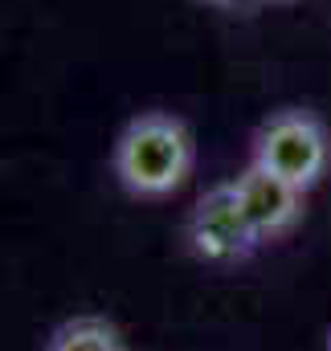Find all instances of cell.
<instances>
[{
    "instance_id": "obj_7",
    "label": "cell",
    "mask_w": 331,
    "mask_h": 351,
    "mask_svg": "<svg viewBox=\"0 0 331 351\" xmlns=\"http://www.w3.org/2000/svg\"><path fill=\"white\" fill-rule=\"evenodd\" d=\"M262 4H290V0H262Z\"/></svg>"
},
{
    "instance_id": "obj_5",
    "label": "cell",
    "mask_w": 331,
    "mask_h": 351,
    "mask_svg": "<svg viewBox=\"0 0 331 351\" xmlns=\"http://www.w3.org/2000/svg\"><path fill=\"white\" fill-rule=\"evenodd\" d=\"M45 351H123V339L119 331L98 319V315H78V319H66L54 335Z\"/></svg>"
},
{
    "instance_id": "obj_8",
    "label": "cell",
    "mask_w": 331,
    "mask_h": 351,
    "mask_svg": "<svg viewBox=\"0 0 331 351\" xmlns=\"http://www.w3.org/2000/svg\"><path fill=\"white\" fill-rule=\"evenodd\" d=\"M328 351H331V327H328Z\"/></svg>"
},
{
    "instance_id": "obj_2",
    "label": "cell",
    "mask_w": 331,
    "mask_h": 351,
    "mask_svg": "<svg viewBox=\"0 0 331 351\" xmlns=\"http://www.w3.org/2000/svg\"><path fill=\"white\" fill-rule=\"evenodd\" d=\"M249 164L282 176L299 192H311L331 168V135L323 119L311 110H299V106L270 114L253 131Z\"/></svg>"
},
{
    "instance_id": "obj_1",
    "label": "cell",
    "mask_w": 331,
    "mask_h": 351,
    "mask_svg": "<svg viewBox=\"0 0 331 351\" xmlns=\"http://www.w3.org/2000/svg\"><path fill=\"white\" fill-rule=\"evenodd\" d=\"M196 164V139L180 114L144 110L135 114L111 152V172L135 200H164L184 188Z\"/></svg>"
},
{
    "instance_id": "obj_4",
    "label": "cell",
    "mask_w": 331,
    "mask_h": 351,
    "mask_svg": "<svg viewBox=\"0 0 331 351\" xmlns=\"http://www.w3.org/2000/svg\"><path fill=\"white\" fill-rule=\"evenodd\" d=\"M233 188H238V200H242L249 225L262 241H278L303 221V196L307 192H299L282 176L266 172L258 164H246V172L233 180Z\"/></svg>"
},
{
    "instance_id": "obj_3",
    "label": "cell",
    "mask_w": 331,
    "mask_h": 351,
    "mask_svg": "<svg viewBox=\"0 0 331 351\" xmlns=\"http://www.w3.org/2000/svg\"><path fill=\"white\" fill-rule=\"evenodd\" d=\"M184 237H188L192 258H201L209 265H242L262 245V237L253 233L246 208L238 200L233 180L229 184H213L196 200V208L188 213Z\"/></svg>"
},
{
    "instance_id": "obj_6",
    "label": "cell",
    "mask_w": 331,
    "mask_h": 351,
    "mask_svg": "<svg viewBox=\"0 0 331 351\" xmlns=\"http://www.w3.org/2000/svg\"><path fill=\"white\" fill-rule=\"evenodd\" d=\"M201 4H213V8H229L233 0H201Z\"/></svg>"
}]
</instances>
